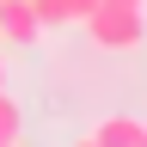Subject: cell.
<instances>
[{"label": "cell", "mask_w": 147, "mask_h": 147, "mask_svg": "<svg viewBox=\"0 0 147 147\" xmlns=\"http://www.w3.org/2000/svg\"><path fill=\"white\" fill-rule=\"evenodd\" d=\"M80 31L92 37V49H110V55L141 49V37H147V6H129V0H92V12L80 18Z\"/></svg>", "instance_id": "6da1fadb"}, {"label": "cell", "mask_w": 147, "mask_h": 147, "mask_svg": "<svg viewBox=\"0 0 147 147\" xmlns=\"http://www.w3.org/2000/svg\"><path fill=\"white\" fill-rule=\"evenodd\" d=\"M0 43H12V49L43 43V18H37L31 0H0Z\"/></svg>", "instance_id": "7a4b0ae2"}, {"label": "cell", "mask_w": 147, "mask_h": 147, "mask_svg": "<svg viewBox=\"0 0 147 147\" xmlns=\"http://www.w3.org/2000/svg\"><path fill=\"white\" fill-rule=\"evenodd\" d=\"M92 141L98 147H147V123L141 117H104L92 129Z\"/></svg>", "instance_id": "3957f363"}, {"label": "cell", "mask_w": 147, "mask_h": 147, "mask_svg": "<svg viewBox=\"0 0 147 147\" xmlns=\"http://www.w3.org/2000/svg\"><path fill=\"white\" fill-rule=\"evenodd\" d=\"M18 129H25V110H18V98L0 86V141H18Z\"/></svg>", "instance_id": "277c9868"}, {"label": "cell", "mask_w": 147, "mask_h": 147, "mask_svg": "<svg viewBox=\"0 0 147 147\" xmlns=\"http://www.w3.org/2000/svg\"><path fill=\"white\" fill-rule=\"evenodd\" d=\"M74 147H98V141H92V135H80V141H74Z\"/></svg>", "instance_id": "5b68a950"}, {"label": "cell", "mask_w": 147, "mask_h": 147, "mask_svg": "<svg viewBox=\"0 0 147 147\" xmlns=\"http://www.w3.org/2000/svg\"><path fill=\"white\" fill-rule=\"evenodd\" d=\"M0 86H6V61H0Z\"/></svg>", "instance_id": "8992f818"}, {"label": "cell", "mask_w": 147, "mask_h": 147, "mask_svg": "<svg viewBox=\"0 0 147 147\" xmlns=\"http://www.w3.org/2000/svg\"><path fill=\"white\" fill-rule=\"evenodd\" d=\"M129 6H147V0H129Z\"/></svg>", "instance_id": "52a82bcc"}, {"label": "cell", "mask_w": 147, "mask_h": 147, "mask_svg": "<svg viewBox=\"0 0 147 147\" xmlns=\"http://www.w3.org/2000/svg\"><path fill=\"white\" fill-rule=\"evenodd\" d=\"M0 147H18V141H0Z\"/></svg>", "instance_id": "ba28073f"}]
</instances>
